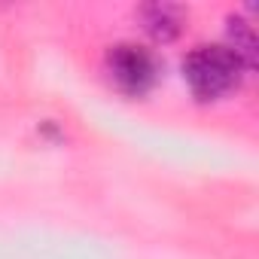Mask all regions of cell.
Here are the masks:
<instances>
[{
    "mask_svg": "<svg viewBox=\"0 0 259 259\" xmlns=\"http://www.w3.org/2000/svg\"><path fill=\"white\" fill-rule=\"evenodd\" d=\"M244 70H247L244 61L229 46H198L183 61V76L195 92V98L201 101H213L238 89Z\"/></svg>",
    "mask_w": 259,
    "mask_h": 259,
    "instance_id": "6da1fadb",
    "label": "cell"
},
{
    "mask_svg": "<svg viewBox=\"0 0 259 259\" xmlns=\"http://www.w3.org/2000/svg\"><path fill=\"white\" fill-rule=\"evenodd\" d=\"M180 22H183V13L177 7L156 4V7H147L144 10V28L156 40H174L180 34Z\"/></svg>",
    "mask_w": 259,
    "mask_h": 259,
    "instance_id": "3957f363",
    "label": "cell"
},
{
    "mask_svg": "<svg viewBox=\"0 0 259 259\" xmlns=\"http://www.w3.org/2000/svg\"><path fill=\"white\" fill-rule=\"evenodd\" d=\"M107 70L110 79L125 92V95H144L153 82H156V58L135 43H122L116 49H110L107 55Z\"/></svg>",
    "mask_w": 259,
    "mask_h": 259,
    "instance_id": "7a4b0ae2",
    "label": "cell"
}]
</instances>
